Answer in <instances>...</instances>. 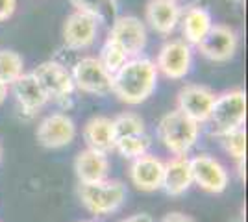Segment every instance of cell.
Returning <instances> with one entry per match:
<instances>
[{"mask_svg": "<svg viewBox=\"0 0 248 222\" xmlns=\"http://www.w3.org/2000/svg\"><path fill=\"white\" fill-rule=\"evenodd\" d=\"M157 84V69L148 58H130L111 76V93L130 106L143 104L154 93Z\"/></svg>", "mask_w": 248, "mask_h": 222, "instance_id": "1", "label": "cell"}, {"mask_svg": "<svg viewBox=\"0 0 248 222\" xmlns=\"http://www.w3.org/2000/svg\"><path fill=\"white\" fill-rule=\"evenodd\" d=\"M200 135V124L191 120L182 111H169L157 124V139L174 156H187L197 145Z\"/></svg>", "mask_w": 248, "mask_h": 222, "instance_id": "2", "label": "cell"}, {"mask_svg": "<svg viewBox=\"0 0 248 222\" xmlns=\"http://www.w3.org/2000/svg\"><path fill=\"white\" fill-rule=\"evenodd\" d=\"M245 118H247V95L243 89H232L215 96L207 122L211 124V133L222 137L233 130L243 128Z\"/></svg>", "mask_w": 248, "mask_h": 222, "instance_id": "3", "label": "cell"}, {"mask_svg": "<svg viewBox=\"0 0 248 222\" xmlns=\"http://www.w3.org/2000/svg\"><path fill=\"white\" fill-rule=\"evenodd\" d=\"M78 196L83 207L96 217L115 213L126 200V185L119 180H104L98 183H80Z\"/></svg>", "mask_w": 248, "mask_h": 222, "instance_id": "4", "label": "cell"}, {"mask_svg": "<svg viewBox=\"0 0 248 222\" xmlns=\"http://www.w3.org/2000/svg\"><path fill=\"white\" fill-rule=\"evenodd\" d=\"M74 87L83 93L96 96H106L111 93V74L104 69L98 58H82L76 61L71 71Z\"/></svg>", "mask_w": 248, "mask_h": 222, "instance_id": "5", "label": "cell"}, {"mask_svg": "<svg viewBox=\"0 0 248 222\" xmlns=\"http://www.w3.org/2000/svg\"><path fill=\"white\" fill-rule=\"evenodd\" d=\"M191 63H193L191 46L184 39H170L159 48L155 69L157 73H161L170 80H182L191 71Z\"/></svg>", "mask_w": 248, "mask_h": 222, "instance_id": "6", "label": "cell"}, {"mask_svg": "<svg viewBox=\"0 0 248 222\" xmlns=\"http://www.w3.org/2000/svg\"><path fill=\"white\" fill-rule=\"evenodd\" d=\"M189 163H191L193 183H197L200 189L207 191L211 194H220L226 191L230 176H228L226 167L217 158L209 154H200L195 158H189Z\"/></svg>", "mask_w": 248, "mask_h": 222, "instance_id": "7", "label": "cell"}, {"mask_svg": "<svg viewBox=\"0 0 248 222\" xmlns=\"http://www.w3.org/2000/svg\"><path fill=\"white\" fill-rule=\"evenodd\" d=\"M31 74L46 93L48 100H65L73 95L74 82L71 71L60 61H45L37 65Z\"/></svg>", "mask_w": 248, "mask_h": 222, "instance_id": "8", "label": "cell"}, {"mask_svg": "<svg viewBox=\"0 0 248 222\" xmlns=\"http://www.w3.org/2000/svg\"><path fill=\"white\" fill-rule=\"evenodd\" d=\"M176 102H178V107H176L178 111H182L197 124H204L209 120V115H211L215 93L206 85L187 84L180 89Z\"/></svg>", "mask_w": 248, "mask_h": 222, "instance_id": "9", "label": "cell"}, {"mask_svg": "<svg viewBox=\"0 0 248 222\" xmlns=\"http://www.w3.org/2000/svg\"><path fill=\"white\" fill-rule=\"evenodd\" d=\"M197 46L200 54L211 61H228L237 52L239 37L235 30L228 24H213Z\"/></svg>", "mask_w": 248, "mask_h": 222, "instance_id": "10", "label": "cell"}, {"mask_svg": "<svg viewBox=\"0 0 248 222\" xmlns=\"http://www.w3.org/2000/svg\"><path fill=\"white\" fill-rule=\"evenodd\" d=\"M121 44L128 58H137L146 46V26L137 17H117L111 24L109 37Z\"/></svg>", "mask_w": 248, "mask_h": 222, "instance_id": "11", "label": "cell"}, {"mask_svg": "<svg viewBox=\"0 0 248 222\" xmlns=\"http://www.w3.org/2000/svg\"><path fill=\"white\" fill-rule=\"evenodd\" d=\"M35 137H37V143L45 148L67 147L76 137V124L65 113H52L39 122Z\"/></svg>", "mask_w": 248, "mask_h": 222, "instance_id": "12", "label": "cell"}, {"mask_svg": "<svg viewBox=\"0 0 248 222\" xmlns=\"http://www.w3.org/2000/svg\"><path fill=\"white\" fill-rule=\"evenodd\" d=\"M98 21L94 17L82 11H74L65 19L63 24V43L71 50H83L94 43Z\"/></svg>", "mask_w": 248, "mask_h": 222, "instance_id": "13", "label": "cell"}, {"mask_svg": "<svg viewBox=\"0 0 248 222\" xmlns=\"http://www.w3.org/2000/svg\"><path fill=\"white\" fill-rule=\"evenodd\" d=\"M163 170H165V161L163 159L155 158L152 154H145V156L132 159L130 180L139 191L154 192V191L161 189Z\"/></svg>", "mask_w": 248, "mask_h": 222, "instance_id": "14", "label": "cell"}, {"mask_svg": "<svg viewBox=\"0 0 248 222\" xmlns=\"http://www.w3.org/2000/svg\"><path fill=\"white\" fill-rule=\"evenodd\" d=\"M182 17L178 0H150L146 4V22L154 32L170 35Z\"/></svg>", "mask_w": 248, "mask_h": 222, "instance_id": "15", "label": "cell"}, {"mask_svg": "<svg viewBox=\"0 0 248 222\" xmlns=\"http://www.w3.org/2000/svg\"><path fill=\"white\" fill-rule=\"evenodd\" d=\"M74 172L80 183H98V181L108 180V174H109L108 154L85 148L74 159Z\"/></svg>", "mask_w": 248, "mask_h": 222, "instance_id": "16", "label": "cell"}, {"mask_svg": "<svg viewBox=\"0 0 248 222\" xmlns=\"http://www.w3.org/2000/svg\"><path fill=\"white\" fill-rule=\"evenodd\" d=\"M191 185H193V174L187 156H174L165 161L161 189L169 196H182Z\"/></svg>", "mask_w": 248, "mask_h": 222, "instance_id": "17", "label": "cell"}, {"mask_svg": "<svg viewBox=\"0 0 248 222\" xmlns=\"http://www.w3.org/2000/svg\"><path fill=\"white\" fill-rule=\"evenodd\" d=\"M83 139L87 143V148L109 154L115 150V133L113 120L109 117L96 115L89 118L83 126Z\"/></svg>", "mask_w": 248, "mask_h": 222, "instance_id": "18", "label": "cell"}, {"mask_svg": "<svg viewBox=\"0 0 248 222\" xmlns=\"http://www.w3.org/2000/svg\"><path fill=\"white\" fill-rule=\"evenodd\" d=\"M11 89H13V95L17 98L19 106L24 111H28V113H33V111L41 109L48 102L46 93L43 91V87L39 85V82L35 80V76L31 73H22L11 84Z\"/></svg>", "mask_w": 248, "mask_h": 222, "instance_id": "19", "label": "cell"}, {"mask_svg": "<svg viewBox=\"0 0 248 222\" xmlns=\"http://www.w3.org/2000/svg\"><path fill=\"white\" fill-rule=\"evenodd\" d=\"M180 21H182V32H184V37H186L184 41L189 46L191 44L197 46L198 43L206 37V33L211 30V26L215 24L213 19H211V13L204 6H198V4L189 6L182 13Z\"/></svg>", "mask_w": 248, "mask_h": 222, "instance_id": "20", "label": "cell"}, {"mask_svg": "<svg viewBox=\"0 0 248 222\" xmlns=\"http://www.w3.org/2000/svg\"><path fill=\"white\" fill-rule=\"evenodd\" d=\"M152 145L150 135L139 133V135H128V137H121L115 141V150L126 159H135L139 156L148 154V148Z\"/></svg>", "mask_w": 248, "mask_h": 222, "instance_id": "21", "label": "cell"}, {"mask_svg": "<svg viewBox=\"0 0 248 222\" xmlns=\"http://www.w3.org/2000/svg\"><path fill=\"white\" fill-rule=\"evenodd\" d=\"M24 71V63L19 52L15 50H0V84L11 85Z\"/></svg>", "mask_w": 248, "mask_h": 222, "instance_id": "22", "label": "cell"}, {"mask_svg": "<svg viewBox=\"0 0 248 222\" xmlns=\"http://www.w3.org/2000/svg\"><path fill=\"white\" fill-rule=\"evenodd\" d=\"M128 54L124 52V48L121 44H117L111 39H106L104 46L100 48V56H98V61L102 65L108 73L113 76L126 61H128Z\"/></svg>", "mask_w": 248, "mask_h": 222, "instance_id": "23", "label": "cell"}, {"mask_svg": "<svg viewBox=\"0 0 248 222\" xmlns=\"http://www.w3.org/2000/svg\"><path fill=\"white\" fill-rule=\"evenodd\" d=\"M113 120V133L115 141L121 137H128V135H139V133H145V120L137 113L132 111H124L121 115H117Z\"/></svg>", "mask_w": 248, "mask_h": 222, "instance_id": "24", "label": "cell"}, {"mask_svg": "<svg viewBox=\"0 0 248 222\" xmlns=\"http://www.w3.org/2000/svg\"><path fill=\"white\" fill-rule=\"evenodd\" d=\"M76 11L94 17L96 21H111L115 17L113 0H71Z\"/></svg>", "mask_w": 248, "mask_h": 222, "instance_id": "25", "label": "cell"}, {"mask_svg": "<svg viewBox=\"0 0 248 222\" xmlns=\"http://www.w3.org/2000/svg\"><path fill=\"white\" fill-rule=\"evenodd\" d=\"M220 143L235 161L245 159V156H247V132H245V128H239V130H233L226 135H222Z\"/></svg>", "mask_w": 248, "mask_h": 222, "instance_id": "26", "label": "cell"}, {"mask_svg": "<svg viewBox=\"0 0 248 222\" xmlns=\"http://www.w3.org/2000/svg\"><path fill=\"white\" fill-rule=\"evenodd\" d=\"M17 10V0H0V22L8 21Z\"/></svg>", "mask_w": 248, "mask_h": 222, "instance_id": "27", "label": "cell"}, {"mask_svg": "<svg viewBox=\"0 0 248 222\" xmlns=\"http://www.w3.org/2000/svg\"><path fill=\"white\" fill-rule=\"evenodd\" d=\"M161 222H195V219L182 211H170L161 219Z\"/></svg>", "mask_w": 248, "mask_h": 222, "instance_id": "28", "label": "cell"}, {"mask_svg": "<svg viewBox=\"0 0 248 222\" xmlns=\"http://www.w3.org/2000/svg\"><path fill=\"white\" fill-rule=\"evenodd\" d=\"M121 222H154V217L148 215V213H135V215L126 217V219Z\"/></svg>", "mask_w": 248, "mask_h": 222, "instance_id": "29", "label": "cell"}, {"mask_svg": "<svg viewBox=\"0 0 248 222\" xmlns=\"http://www.w3.org/2000/svg\"><path fill=\"white\" fill-rule=\"evenodd\" d=\"M6 98H8V85L0 84V106L4 104Z\"/></svg>", "mask_w": 248, "mask_h": 222, "instance_id": "30", "label": "cell"}, {"mask_svg": "<svg viewBox=\"0 0 248 222\" xmlns=\"http://www.w3.org/2000/svg\"><path fill=\"white\" fill-rule=\"evenodd\" d=\"M0 161H2V147H0Z\"/></svg>", "mask_w": 248, "mask_h": 222, "instance_id": "31", "label": "cell"}, {"mask_svg": "<svg viewBox=\"0 0 248 222\" xmlns=\"http://www.w3.org/2000/svg\"><path fill=\"white\" fill-rule=\"evenodd\" d=\"M85 222H87V221H85Z\"/></svg>", "mask_w": 248, "mask_h": 222, "instance_id": "32", "label": "cell"}]
</instances>
